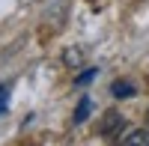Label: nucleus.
<instances>
[{
  "instance_id": "f257e3e1",
  "label": "nucleus",
  "mask_w": 149,
  "mask_h": 146,
  "mask_svg": "<svg viewBox=\"0 0 149 146\" xmlns=\"http://www.w3.org/2000/svg\"><path fill=\"white\" fill-rule=\"evenodd\" d=\"M122 125H125V119H122L116 111H110V113H104V122H102V134H104V137H113V134H116V131H119Z\"/></svg>"
},
{
  "instance_id": "20e7f679",
  "label": "nucleus",
  "mask_w": 149,
  "mask_h": 146,
  "mask_svg": "<svg viewBox=\"0 0 149 146\" xmlns=\"http://www.w3.org/2000/svg\"><path fill=\"white\" fill-rule=\"evenodd\" d=\"M113 95L116 99H128V95H134V87L131 83H113Z\"/></svg>"
},
{
  "instance_id": "39448f33",
  "label": "nucleus",
  "mask_w": 149,
  "mask_h": 146,
  "mask_svg": "<svg viewBox=\"0 0 149 146\" xmlns=\"http://www.w3.org/2000/svg\"><path fill=\"white\" fill-rule=\"evenodd\" d=\"M93 78H95V69H86L81 78H74V83H78V87H86V83H90Z\"/></svg>"
},
{
  "instance_id": "0eeeda50",
  "label": "nucleus",
  "mask_w": 149,
  "mask_h": 146,
  "mask_svg": "<svg viewBox=\"0 0 149 146\" xmlns=\"http://www.w3.org/2000/svg\"><path fill=\"white\" fill-rule=\"evenodd\" d=\"M66 60H69V63H78V60H81V54H78V51H69V57H66Z\"/></svg>"
},
{
  "instance_id": "423d86ee",
  "label": "nucleus",
  "mask_w": 149,
  "mask_h": 146,
  "mask_svg": "<svg viewBox=\"0 0 149 146\" xmlns=\"http://www.w3.org/2000/svg\"><path fill=\"white\" fill-rule=\"evenodd\" d=\"M6 99H9V90H6V87H0V113L6 111Z\"/></svg>"
},
{
  "instance_id": "f03ea898",
  "label": "nucleus",
  "mask_w": 149,
  "mask_h": 146,
  "mask_svg": "<svg viewBox=\"0 0 149 146\" xmlns=\"http://www.w3.org/2000/svg\"><path fill=\"white\" fill-rule=\"evenodd\" d=\"M93 113V99H81V104H78V111H74V122H84L86 116Z\"/></svg>"
},
{
  "instance_id": "7ed1b4c3",
  "label": "nucleus",
  "mask_w": 149,
  "mask_h": 146,
  "mask_svg": "<svg viewBox=\"0 0 149 146\" xmlns=\"http://www.w3.org/2000/svg\"><path fill=\"white\" fill-rule=\"evenodd\" d=\"M122 143H146L149 146V131H131V134L122 137Z\"/></svg>"
}]
</instances>
